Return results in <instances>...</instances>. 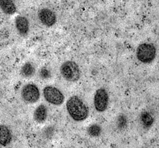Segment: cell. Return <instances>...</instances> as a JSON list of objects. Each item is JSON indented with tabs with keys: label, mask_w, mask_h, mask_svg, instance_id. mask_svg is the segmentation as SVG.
Here are the masks:
<instances>
[{
	"label": "cell",
	"mask_w": 159,
	"mask_h": 148,
	"mask_svg": "<svg viewBox=\"0 0 159 148\" xmlns=\"http://www.w3.org/2000/svg\"><path fill=\"white\" fill-rule=\"evenodd\" d=\"M66 107L71 118L76 122L85 120L89 115L87 107L82 100L77 96H72L68 100Z\"/></svg>",
	"instance_id": "cell-1"
},
{
	"label": "cell",
	"mask_w": 159,
	"mask_h": 148,
	"mask_svg": "<svg viewBox=\"0 0 159 148\" xmlns=\"http://www.w3.org/2000/svg\"><path fill=\"white\" fill-rule=\"evenodd\" d=\"M60 73L68 82H76L80 78V71L76 63L73 61H66L60 67Z\"/></svg>",
	"instance_id": "cell-2"
},
{
	"label": "cell",
	"mask_w": 159,
	"mask_h": 148,
	"mask_svg": "<svg viewBox=\"0 0 159 148\" xmlns=\"http://www.w3.org/2000/svg\"><path fill=\"white\" fill-rule=\"evenodd\" d=\"M156 50L151 43H144L140 45L136 50L137 58L141 62L149 63L155 58Z\"/></svg>",
	"instance_id": "cell-3"
},
{
	"label": "cell",
	"mask_w": 159,
	"mask_h": 148,
	"mask_svg": "<svg viewBox=\"0 0 159 148\" xmlns=\"http://www.w3.org/2000/svg\"><path fill=\"white\" fill-rule=\"evenodd\" d=\"M43 96L47 102L53 105H61L64 101L63 93L59 89L52 86H47L44 88Z\"/></svg>",
	"instance_id": "cell-4"
},
{
	"label": "cell",
	"mask_w": 159,
	"mask_h": 148,
	"mask_svg": "<svg viewBox=\"0 0 159 148\" xmlns=\"http://www.w3.org/2000/svg\"><path fill=\"white\" fill-rule=\"evenodd\" d=\"M109 104V95L106 89L100 88L97 90L94 97V105L98 112L105 111Z\"/></svg>",
	"instance_id": "cell-5"
},
{
	"label": "cell",
	"mask_w": 159,
	"mask_h": 148,
	"mask_svg": "<svg viewBox=\"0 0 159 148\" xmlns=\"http://www.w3.org/2000/svg\"><path fill=\"white\" fill-rule=\"evenodd\" d=\"M21 95L25 102L29 103H35L39 99V89L35 84H27L22 89Z\"/></svg>",
	"instance_id": "cell-6"
},
{
	"label": "cell",
	"mask_w": 159,
	"mask_h": 148,
	"mask_svg": "<svg viewBox=\"0 0 159 148\" xmlns=\"http://www.w3.org/2000/svg\"><path fill=\"white\" fill-rule=\"evenodd\" d=\"M38 17L41 22L47 26H51L56 23L57 17L52 10L43 9L38 13Z\"/></svg>",
	"instance_id": "cell-7"
},
{
	"label": "cell",
	"mask_w": 159,
	"mask_h": 148,
	"mask_svg": "<svg viewBox=\"0 0 159 148\" xmlns=\"http://www.w3.org/2000/svg\"><path fill=\"white\" fill-rule=\"evenodd\" d=\"M12 135L10 129L5 125H0V145L6 146L11 141Z\"/></svg>",
	"instance_id": "cell-8"
},
{
	"label": "cell",
	"mask_w": 159,
	"mask_h": 148,
	"mask_svg": "<svg viewBox=\"0 0 159 148\" xmlns=\"http://www.w3.org/2000/svg\"><path fill=\"white\" fill-rule=\"evenodd\" d=\"M16 26L21 35H26L29 30V23L25 17H17L16 20Z\"/></svg>",
	"instance_id": "cell-9"
},
{
	"label": "cell",
	"mask_w": 159,
	"mask_h": 148,
	"mask_svg": "<svg viewBox=\"0 0 159 148\" xmlns=\"http://www.w3.org/2000/svg\"><path fill=\"white\" fill-rule=\"evenodd\" d=\"M48 115L46 107L43 104L40 105L35 109L34 112V118L35 122L42 123L46 121Z\"/></svg>",
	"instance_id": "cell-10"
},
{
	"label": "cell",
	"mask_w": 159,
	"mask_h": 148,
	"mask_svg": "<svg viewBox=\"0 0 159 148\" xmlns=\"http://www.w3.org/2000/svg\"><path fill=\"white\" fill-rule=\"evenodd\" d=\"M140 120L144 128L148 129L152 125L154 118L149 112L143 111L140 116Z\"/></svg>",
	"instance_id": "cell-11"
},
{
	"label": "cell",
	"mask_w": 159,
	"mask_h": 148,
	"mask_svg": "<svg viewBox=\"0 0 159 148\" xmlns=\"http://www.w3.org/2000/svg\"><path fill=\"white\" fill-rule=\"evenodd\" d=\"M0 7L4 13L7 14H13L16 12V7L11 1H0Z\"/></svg>",
	"instance_id": "cell-12"
},
{
	"label": "cell",
	"mask_w": 159,
	"mask_h": 148,
	"mask_svg": "<svg viewBox=\"0 0 159 148\" xmlns=\"http://www.w3.org/2000/svg\"><path fill=\"white\" fill-rule=\"evenodd\" d=\"M35 73V68L30 63H26L22 67L21 74L24 77H30Z\"/></svg>",
	"instance_id": "cell-13"
},
{
	"label": "cell",
	"mask_w": 159,
	"mask_h": 148,
	"mask_svg": "<svg viewBox=\"0 0 159 148\" xmlns=\"http://www.w3.org/2000/svg\"><path fill=\"white\" fill-rule=\"evenodd\" d=\"M102 129L99 125L97 124H93L90 125L88 129V132L89 135L93 137H98L101 135Z\"/></svg>",
	"instance_id": "cell-14"
},
{
	"label": "cell",
	"mask_w": 159,
	"mask_h": 148,
	"mask_svg": "<svg viewBox=\"0 0 159 148\" xmlns=\"http://www.w3.org/2000/svg\"><path fill=\"white\" fill-rule=\"evenodd\" d=\"M127 124L126 117L124 115L119 116L117 120V125L119 129L124 128Z\"/></svg>",
	"instance_id": "cell-15"
},
{
	"label": "cell",
	"mask_w": 159,
	"mask_h": 148,
	"mask_svg": "<svg viewBox=\"0 0 159 148\" xmlns=\"http://www.w3.org/2000/svg\"><path fill=\"white\" fill-rule=\"evenodd\" d=\"M50 75V71L46 69H43L40 71V76L43 79H46V78H48Z\"/></svg>",
	"instance_id": "cell-16"
}]
</instances>
